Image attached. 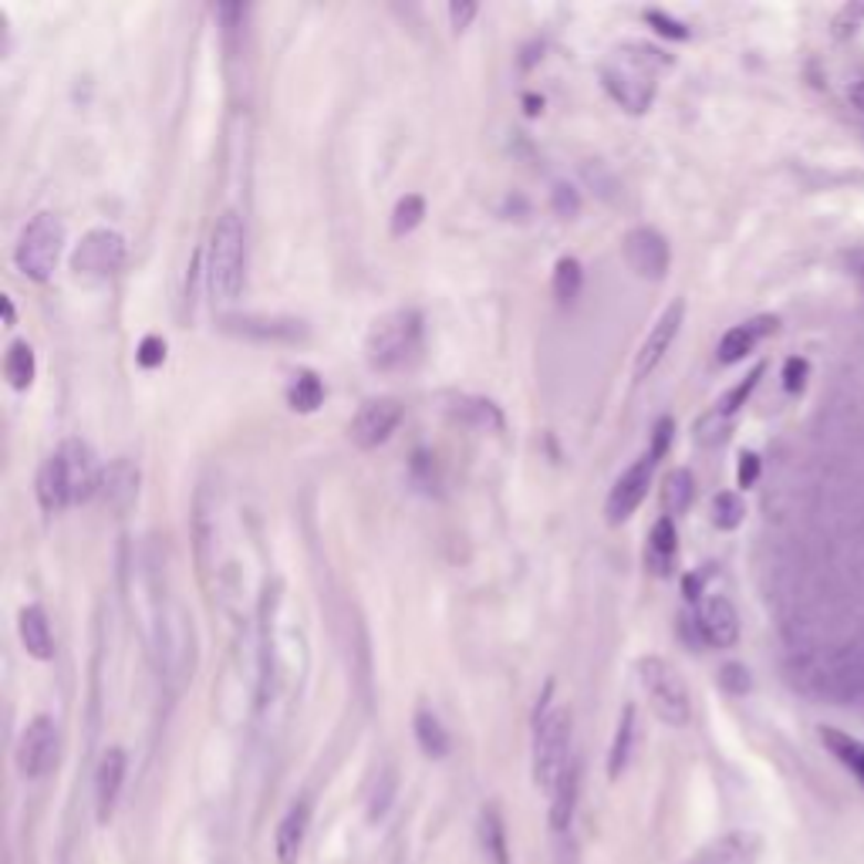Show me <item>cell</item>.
<instances>
[{
  "instance_id": "obj_21",
  "label": "cell",
  "mask_w": 864,
  "mask_h": 864,
  "mask_svg": "<svg viewBox=\"0 0 864 864\" xmlns=\"http://www.w3.org/2000/svg\"><path fill=\"white\" fill-rule=\"evenodd\" d=\"M18 638L31 658H38V662L54 658V632H51L48 612L41 605H24L18 612Z\"/></svg>"
},
{
  "instance_id": "obj_30",
  "label": "cell",
  "mask_w": 864,
  "mask_h": 864,
  "mask_svg": "<svg viewBox=\"0 0 864 864\" xmlns=\"http://www.w3.org/2000/svg\"><path fill=\"white\" fill-rule=\"evenodd\" d=\"M821 740H824V747L864 783V743H857L854 737L841 733V729H834V726H821Z\"/></svg>"
},
{
  "instance_id": "obj_40",
  "label": "cell",
  "mask_w": 864,
  "mask_h": 864,
  "mask_svg": "<svg viewBox=\"0 0 864 864\" xmlns=\"http://www.w3.org/2000/svg\"><path fill=\"white\" fill-rule=\"evenodd\" d=\"M808 375H811L808 358L790 355V358L783 362V388H787V392H801V388L808 385Z\"/></svg>"
},
{
  "instance_id": "obj_24",
  "label": "cell",
  "mask_w": 864,
  "mask_h": 864,
  "mask_svg": "<svg viewBox=\"0 0 864 864\" xmlns=\"http://www.w3.org/2000/svg\"><path fill=\"white\" fill-rule=\"evenodd\" d=\"M413 733H416V743L419 750L429 757V760H443L449 757L452 750V740H449V729L443 726V719L433 712V709H416V719H413Z\"/></svg>"
},
{
  "instance_id": "obj_32",
  "label": "cell",
  "mask_w": 864,
  "mask_h": 864,
  "mask_svg": "<svg viewBox=\"0 0 864 864\" xmlns=\"http://www.w3.org/2000/svg\"><path fill=\"white\" fill-rule=\"evenodd\" d=\"M452 413H456L462 423H473V426H480V429H503V413L490 403V398H470V395H462V398H456Z\"/></svg>"
},
{
  "instance_id": "obj_34",
  "label": "cell",
  "mask_w": 864,
  "mask_h": 864,
  "mask_svg": "<svg viewBox=\"0 0 864 864\" xmlns=\"http://www.w3.org/2000/svg\"><path fill=\"white\" fill-rule=\"evenodd\" d=\"M581 284H584V271H581V263L574 260V257H561L558 260V268H554V298L561 301V304H571L577 294H581Z\"/></svg>"
},
{
  "instance_id": "obj_18",
  "label": "cell",
  "mask_w": 864,
  "mask_h": 864,
  "mask_svg": "<svg viewBox=\"0 0 864 864\" xmlns=\"http://www.w3.org/2000/svg\"><path fill=\"white\" fill-rule=\"evenodd\" d=\"M780 327V318L777 314H760V318H750L743 324H733L726 331V335L719 339V348H716V362L719 365H737L743 362L763 339H770L773 331Z\"/></svg>"
},
{
  "instance_id": "obj_36",
  "label": "cell",
  "mask_w": 864,
  "mask_h": 864,
  "mask_svg": "<svg viewBox=\"0 0 864 864\" xmlns=\"http://www.w3.org/2000/svg\"><path fill=\"white\" fill-rule=\"evenodd\" d=\"M763 372H767V365H757V368H753V372H750V375H747V378H743V382H740L737 388H729V392H726V395L719 398V403H716L712 409H716L719 416H726V419H733V416H737V413L743 409V403H747V398H750V392H753V388L760 385Z\"/></svg>"
},
{
  "instance_id": "obj_43",
  "label": "cell",
  "mask_w": 864,
  "mask_h": 864,
  "mask_svg": "<svg viewBox=\"0 0 864 864\" xmlns=\"http://www.w3.org/2000/svg\"><path fill=\"white\" fill-rule=\"evenodd\" d=\"M673 433H676V423L669 419V416H662L658 423H655V429H652V446H648V456L658 462L662 456L669 452V443H673Z\"/></svg>"
},
{
  "instance_id": "obj_37",
  "label": "cell",
  "mask_w": 864,
  "mask_h": 864,
  "mask_svg": "<svg viewBox=\"0 0 864 864\" xmlns=\"http://www.w3.org/2000/svg\"><path fill=\"white\" fill-rule=\"evenodd\" d=\"M729 423L733 419H726V416H719L716 409H709L702 419H696V443L699 446H719L722 439H726V433H729Z\"/></svg>"
},
{
  "instance_id": "obj_46",
  "label": "cell",
  "mask_w": 864,
  "mask_h": 864,
  "mask_svg": "<svg viewBox=\"0 0 864 864\" xmlns=\"http://www.w3.org/2000/svg\"><path fill=\"white\" fill-rule=\"evenodd\" d=\"M480 14L477 4H449V21H452V31H467L473 24V18Z\"/></svg>"
},
{
  "instance_id": "obj_42",
  "label": "cell",
  "mask_w": 864,
  "mask_h": 864,
  "mask_svg": "<svg viewBox=\"0 0 864 864\" xmlns=\"http://www.w3.org/2000/svg\"><path fill=\"white\" fill-rule=\"evenodd\" d=\"M645 21L655 24V31H658L662 38H676V41H686V38H689V28H686L683 21L669 18L666 11H645Z\"/></svg>"
},
{
  "instance_id": "obj_1",
  "label": "cell",
  "mask_w": 864,
  "mask_h": 864,
  "mask_svg": "<svg viewBox=\"0 0 864 864\" xmlns=\"http://www.w3.org/2000/svg\"><path fill=\"white\" fill-rule=\"evenodd\" d=\"M673 64L666 51L652 44L632 41L615 48L602 64V85L615 105H622L628 115H645L658 92V75Z\"/></svg>"
},
{
  "instance_id": "obj_48",
  "label": "cell",
  "mask_w": 864,
  "mask_h": 864,
  "mask_svg": "<svg viewBox=\"0 0 864 864\" xmlns=\"http://www.w3.org/2000/svg\"><path fill=\"white\" fill-rule=\"evenodd\" d=\"M847 98H851V105L864 115V79L861 82H854L851 89H847Z\"/></svg>"
},
{
  "instance_id": "obj_26",
  "label": "cell",
  "mask_w": 864,
  "mask_h": 864,
  "mask_svg": "<svg viewBox=\"0 0 864 864\" xmlns=\"http://www.w3.org/2000/svg\"><path fill=\"white\" fill-rule=\"evenodd\" d=\"M577 790H581V767L577 760L571 763V770L564 773V780L558 783V790L551 793V827L558 834H564L574 821V808H577Z\"/></svg>"
},
{
  "instance_id": "obj_16",
  "label": "cell",
  "mask_w": 864,
  "mask_h": 864,
  "mask_svg": "<svg viewBox=\"0 0 864 864\" xmlns=\"http://www.w3.org/2000/svg\"><path fill=\"white\" fill-rule=\"evenodd\" d=\"M696 625L709 648H733L740 642V615L726 594H709L696 608Z\"/></svg>"
},
{
  "instance_id": "obj_20",
  "label": "cell",
  "mask_w": 864,
  "mask_h": 864,
  "mask_svg": "<svg viewBox=\"0 0 864 864\" xmlns=\"http://www.w3.org/2000/svg\"><path fill=\"white\" fill-rule=\"evenodd\" d=\"M308 827H311V801H308V797H301V801H294L288 808V814L278 824V834H274L278 864H298L304 837H308Z\"/></svg>"
},
{
  "instance_id": "obj_10",
  "label": "cell",
  "mask_w": 864,
  "mask_h": 864,
  "mask_svg": "<svg viewBox=\"0 0 864 864\" xmlns=\"http://www.w3.org/2000/svg\"><path fill=\"white\" fill-rule=\"evenodd\" d=\"M398 423H403V403L392 395H378L358 406V413L348 423V439L368 452V449L385 446L392 439V433L398 429Z\"/></svg>"
},
{
  "instance_id": "obj_3",
  "label": "cell",
  "mask_w": 864,
  "mask_h": 864,
  "mask_svg": "<svg viewBox=\"0 0 864 864\" xmlns=\"http://www.w3.org/2000/svg\"><path fill=\"white\" fill-rule=\"evenodd\" d=\"M426 321L416 308H392L378 314L365 335V362L375 372L406 368L423 348Z\"/></svg>"
},
{
  "instance_id": "obj_2",
  "label": "cell",
  "mask_w": 864,
  "mask_h": 864,
  "mask_svg": "<svg viewBox=\"0 0 864 864\" xmlns=\"http://www.w3.org/2000/svg\"><path fill=\"white\" fill-rule=\"evenodd\" d=\"M247 284V223L237 210H223L207 247V288L217 304H233Z\"/></svg>"
},
{
  "instance_id": "obj_17",
  "label": "cell",
  "mask_w": 864,
  "mask_h": 864,
  "mask_svg": "<svg viewBox=\"0 0 864 864\" xmlns=\"http://www.w3.org/2000/svg\"><path fill=\"white\" fill-rule=\"evenodd\" d=\"M139 483H143V477H139V467L132 459H125V456H118V459H112L108 467L102 470V483H98V497H102V503L112 510V513H128L132 510V503L139 500Z\"/></svg>"
},
{
  "instance_id": "obj_47",
  "label": "cell",
  "mask_w": 864,
  "mask_h": 864,
  "mask_svg": "<svg viewBox=\"0 0 864 864\" xmlns=\"http://www.w3.org/2000/svg\"><path fill=\"white\" fill-rule=\"evenodd\" d=\"M847 268H851V274L857 278V284L864 288V247H857V250L847 253Z\"/></svg>"
},
{
  "instance_id": "obj_9",
  "label": "cell",
  "mask_w": 864,
  "mask_h": 864,
  "mask_svg": "<svg viewBox=\"0 0 864 864\" xmlns=\"http://www.w3.org/2000/svg\"><path fill=\"white\" fill-rule=\"evenodd\" d=\"M622 257L628 271L642 281H666L673 268V247L655 227H632L622 237Z\"/></svg>"
},
{
  "instance_id": "obj_7",
  "label": "cell",
  "mask_w": 864,
  "mask_h": 864,
  "mask_svg": "<svg viewBox=\"0 0 864 864\" xmlns=\"http://www.w3.org/2000/svg\"><path fill=\"white\" fill-rule=\"evenodd\" d=\"M125 237L112 227H95L82 237V243L72 253V271L89 281H105L125 268Z\"/></svg>"
},
{
  "instance_id": "obj_33",
  "label": "cell",
  "mask_w": 864,
  "mask_h": 864,
  "mask_svg": "<svg viewBox=\"0 0 864 864\" xmlns=\"http://www.w3.org/2000/svg\"><path fill=\"white\" fill-rule=\"evenodd\" d=\"M423 217H426V199H423L419 192L403 196V199L395 204V210H392V237L413 233V230L423 223Z\"/></svg>"
},
{
  "instance_id": "obj_15",
  "label": "cell",
  "mask_w": 864,
  "mask_h": 864,
  "mask_svg": "<svg viewBox=\"0 0 864 864\" xmlns=\"http://www.w3.org/2000/svg\"><path fill=\"white\" fill-rule=\"evenodd\" d=\"M763 851V837L753 831H729L702 847H696L683 864H757Z\"/></svg>"
},
{
  "instance_id": "obj_4",
  "label": "cell",
  "mask_w": 864,
  "mask_h": 864,
  "mask_svg": "<svg viewBox=\"0 0 864 864\" xmlns=\"http://www.w3.org/2000/svg\"><path fill=\"white\" fill-rule=\"evenodd\" d=\"M554 686L544 689V702L538 706L534 716V780L544 793H554L558 783L564 780V773L571 770L574 757H571V709L564 706H548L551 702Z\"/></svg>"
},
{
  "instance_id": "obj_49",
  "label": "cell",
  "mask_w": 864,
  "mask_h": 864,
  "mask_svg": "<svg viewBox=\"0 0 864 864\" xmlns=\"http://www.w3.org/2000/svg\"><path fill=\"white\" fill-rule=\"evenodd\" d=\"M0 304H4V324H8V327H14V324H18V311H14V301H11V294H4V298H0Z\"/></svg>"
},
{
  "instance_id": "obj_19",
  "label": "cell",
  "mask_w": 864,
  "mask_h": 864,
  "mask_svg": "<svg viewBox=\"0 0 864 864\" xmlns=\"http://www.w3.org/2000/svg\"><path fill=\"white\" fill-rule=\"evenodd\" d=\"M125 770H128L125 750L112 747V750L102 753L98 770H95V811H98L102 824H108L112 814H115L118 793H122V783H125Z\"/></svg>"
},
{
  "instance_id": "obj_41",
  "label": "cell",
  "mask_w": 864,
  "mask_h": 864,
  "mask_svg": "<svg viewBox=\"0 0 864 864\" xmlns=\"http://www.w3.org/2000/svg\"><path fill=\"white\" fill-rule=\"evenodd\" d=\"M136 362L143 368H159L166 362V342L159 335H146L136 348Z\"/></svg>"
},
{
  "instance_id": "obj_22",
  "label": "cell",
  "mask_w": 864,
  "mask_h": 864,
  "mask_svg": "<svg viewBox=\"0 0 864 864\" xmlns=\"http://www.w3.org/2000/svg\"><path fill=\"white\" fill-rule=\"evenodd\" d=\"M676 554H679V534H676V520L658 517L648 544H645V568L658 577H669L676 568Z\"/></svg>"
},
{
  "instance_id": "obj_12",
  "label": "cell",
  "mask_w": 864,
  "mask_h": 864,
  "mask_svg": "<svg viewBox=\"0 0 864 864\" xmlns=\"http://www.w3.org/2000/svg\"><path fill=\"white\" fill-rule=\"evenodd\" d=\"M683 321H686V301L676 298L666 311L658 314V321L648 327V335H645V342H642V348H638V355H635V378H638V382L648 378V375L662 365V358L669 355L673 342L679 339Z\"/></svg>"
},
{
  "instance_id": "obj_14",
  "label": "cell",
  "mask_w": 864,
  "mask_h": 864,
  "mask_svg": "<svg viewBox=\"0 0 864 864\" xmlns=\"http://www.w3.org/2000/svg\"><path fill=\"white\" fill-rule=\"evenodd\" d=\"M220 327L247 342H301L308 327L294 318H271V314H223Z\"/></svg>"
},
{
  "instance_id": "obj_8",
  "label": "cell",
  "mask_w": 864,
  "mask_h": 864,
  "mask_svg": "<svg viewBox=\"0 0 864 864\" xmlns=\"http://www.w3.org/2000/svg\"><path fill=\"white\" fill-rule=\"evenodd\" d=\"M61 753V737H58V726L51 716H34L24 729H21V740L14 750V763L21 770L24 780H41L54 770Z\"/></svg>"
},
{
  "instance_id": "obj_5",
  "label": "cell",
  "mask_w": 864,
  "mask_h": 864,
  "mask_svg": "<svg viewBox=\"0 0 864 864\" xmlns=\"http://www.w3.org/2000/svg\"><path fill=\"white\" fill-rule=\"evenodd\" d=\"M638 683L648 696V706L652 712L666 722V726H689L693 719V696H689V686L683 679V673L673 666L669 658L662 655H642L638 658Z\"/></svg>"
},
{
  "instance_id": "obj_28",
  "label": "cell",
  "mask_w": 864,
  "mask_h": 864,
  "mask_svg": "<svg viewBox=\"0 0 864 864\" xmlns=\"http://www.w3.org/2000/svg\"><path fill=\"white\" fill-rule=\"evenodd\" d=\"M34 375H38L34 348L28 342H11L8 352H4V378H8V385L18 388V392H28L34 385Z\"/></svg>"
},
{
  "instance_id": "obj_38",
  "label": "cell",
  "mask_w": 864,
  "mask_h": 864,
  "mask_svg": "<svg viewBox=\"0 0 864 864\" xmlns=\"http://www.w3.org/2000/svg\"><path fill=\"white\" fill-rule=\"evenodd\" d=\"M719 686L729 696H747L753 689V679H750L747 666H740V662H726V666L719 669Z\"/></svg>"
},
{
  "instance_id": "obj_13",
  "label": "cell",
  "mask_w": 864,
  "mask_h": 864,
  "mask_svg": "<svg viewBox=\"0 0 864 864\" xmlns=\"http://www.w3.org/2000/svg\"><path fill=\"white\" fill-rule=\"evenodd\" d=\"M61 456V467H64V480H69V490H72V503H89L95 493H98V483H102V467L95 462V452L89 443L82 439H64L58 449Z\"/></svg>"
},
{
  "instance_id": "obj_45",
  "label": "cell",
  "mask_w": 864,
  "mask_h": 864,
  "mask_svg": "<svg viewBox=\"0 0 864 864\" xmlns=\"http://www.w3.org/2000/svg\"><path fill=\"white\" fill-rule=\"evenodd\" d=\"M757 480H760V456L747 449V452H740V462H737V483L743 490H750Z\"/></svg>"
},
{
  "instance_id": "obj_6",
  "label": "cell",
  "mask_w": 864,
  "mask_h": 864,
  "mask_svg": "<svg viewBox=\"0 0 864 864\" xmlns=\"http://www.w3.org/2000/svg\"><path fill=\"white\" fill-rule=\"evenodd\" d=\"M61 250H64V223L54 214H34L18 233L14 268L34 284H48L58 271Z\"/></svg>"
},
{
  "instance_id": "obj_27",
  "label": "cell",
  "mask_w": 864,
  "mask_h": 864,
  "mask_svg": "<svg viewBox=\"0 0 864 864\" xmlns=\"http://www.w3.org/2000/svg\"><path fill=\"white\" fill-rule=\"evenodd\" d=\"M693 500H696V477L686 467L673 470L666 480H662V510H666L669 520L683 517L693 507Z\"/></svg>"
},
{
  "instance_id": "obj_31",
  "label": "cell",
  "mask_w": 864,
  "mask_h": 864,
  "mask_svg": "<svg viewBox=\"0 0 864 864\" xmlns=\"http://www.w3.org/2000/svg\"><path fill=\"white\" fill-rule=\"evenodd\" d=\"M321 403H324V382L314 372L301 368L288 385V406L294 413H318Z\"/></svg>"
},
{
  "instance_id": "obj_11",
  "label": "cell",
  "mask_w": 864,
  "mask_h": 864,
  "mask_svg": "<svg viewBox=\"0 0 864 864\" xmlns=\"http://www.w3.org/2000/svg\"><path fill=\"white\" fill-rule=\"evenodd\" d=\"M652 473H655V459L648 452H642L632 467L615 480V487L605 500V520L612 527L625 523L642 507V500L648 497V487H652Z\"/></svg>"
},
{
  "instance_id": "obj_39",
  "label": "cell",
  "mask_w": 864,
  "mask_h": 864,
  "mask_svg": "<svg viewBox=\"0 0 864 864\" xmlns=\"http://www.w3.org/2000/svg\"><path fill=\"white\" fill-rule=\"evenodd\" d=\"M551 207H554V214H558V217H564V220L577 217V210H581V196H577V189H574V186H564V183H558V186H554V192H551Z\"/></svg>"
},
{
  "instance_id": "obj_29",
  "label": "cell",
  "mask_w": 864,
  "mask_h": 864,
  "mask_svg": "<svg viewBox=\"0 0 864 864\" xmlns=\"http://www.w3.org/2000/svg\"><path fill=\"white\" fill-rule=\"evenodd\" d=\"M632 750H635V706H625L618 726H615V740H612V750H608V777L618 780L632 760Z\"/></svg>"
},
{
  "instance_id": "obj_44",
  "label": "cell",
  "mask_w": 864,
  "mask_h": 864,
  "mask_svg": "<svg viewBox=\"0 0 864 864\" xmlns=\"http://www.w3.org/2000/svg\"><path fill=\"white\" fill-rule=\"evenodd\" d=\"M861 21H864V4H844L837 11V18H834V34L847 38V34H854L861 28Z\"/></svg>"
},
{
  "instance_id": "obj_23",
  "label": "cell",
  "mask_w": 864,
  "mask_h": 864,
  "mask_svg": "<svg viewBox=\"0 0 864 864\" xmlns=\"http://www.w3.org/2000/svg\"><path fill=\"white\" fill-rule=\"evenodd\" d=\"M38 500H41V507H44L48 513H61V510L75 507L58 452H51V456L41 462V470H38Z\"/></svg>"
},
{
  "instance_id": "obj_25",
  "label": "cell",
  "mask_w": 864,
  "mask_h": 864,
  "mask_svg": "<svg viewBox=\"0 0 864 864\" xmlns=\"http://www.w3.org/2000/svg\"><path fill=\"white\" fill-rule=\"evenodd\" d=\"M480 847L490 864H510V844H507V824L497 804H487L480 811Z\"/></svg>"
},
{
  "instance_id": "obj_35",
  "label": "cell",
  "mask_w": 864,
  "mask_h": 864,
  "mask_svg": "<svg viewBox=\"0 0 864 864\" xmlns=\"http://www.w3.org/2000/svg\"><path fill=\"white\" fill-rule=\"evenodd\" d=\"M743 517H747V503H743L740 493L722 490V493L712 497V523L719 530H737L743 523Z\"/></svg>"
}]
</instances>
